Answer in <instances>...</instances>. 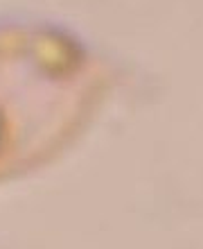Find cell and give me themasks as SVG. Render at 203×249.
I'll return each mask as SVG.
<instances>
[{
  "label": "cell",
  "mask_w": 203,
  "mask_h": 249,
  "mask_svg": "<svg viewBox=\"0 0 203 249\" xmlns=\"http://www.w3.org/2000/svg\"><path fill=\"white\" fill-rule=\"evenodd\" d=\"M102 98L88 53L46 27L0 30V181L54 159Z\"/></svg>",
  "instance_id": "cell-1"
}]
</instances>
